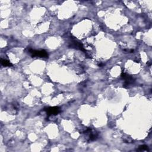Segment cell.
<instances>
[{
    "label": "cell",
    "mask_w": 152,
    "mask_h": 152,
    "mask_svg": "<svg viewBox=\"0 0 152 152\" xmlns=\"http://www.w3.org/2000/svg\"><path fill=\"white\" fill-rule=\"evenodd\" d=\"M28 51L32 57H39L43 58H48V54L45 50H34L33 49L29 48Z\"/></svg>",
    "instance_id": "obj_1"
},
{
    "label": "cell",
    "mask_w": 152,
    "mask_h": 152,
    "mask_svg": "<svg viewBox=\"0 0 152 152\" xmlns=\"http://www.w3.org/2000/svg\"><path fill=\"white\" fill-rule=\"evenodd\" d=\"M83 132L86 135V139L88 141H95L98 137V134L97 132L92 128H87L85 131H84Z\"/></svg>",
    "instance_id": "obj_2"
},
{
    "label": "cell",
    "mask_w": 152,
    "mask_h": 152,
    "mask_svg": "<svg viewBox=\"0 0 152 152\" xmlns=\"http://www.w3.org/2000/svg\"><path fill=\"white\" fill-rule=\"evenodd\" d=\"M121 77L122 79H124L125 80V83L123 85L124 88H128L132 84H133L135 82L134 79L131 77V76L128 75L127 74H126L125 72H122L121 74Z\"/></svg>",
    "instance_id": "obj_3"
},
{
    "label": "cell",
    "mask_w": 152,
    "mask_h": 152,
    "mask_svg": "<svg viewBox=\"0 0 152 152\" xmlns=\"http://www.w3.org/2000/svg\"><path fill=\"white\" fill-rule=\"evenodd\" d=\"M45 111L46 112V114L48 117L51 115H56L58 114L60 112V108L59 107H49L45 109Z\"/></svg>",
    "instance_id": "obj_4"
},
{
    "label": "cell",
    "mask_w": 152,
    "mask_h": 152,
    "mask_svg": "<svg viewBox=\"0 0 152 152\" xmlns=\"http://www.w3.org/2000/svg\"><path fill=\"white\" fill-rule=\"evenodd\" d=\"M70 47H71L72 48L77 49H80V50H81L82 51L86 52V51L84 49V47H83L82 43H80V42H79L77 40H73V41H72V42L71 43Z\"/></svg>",
    "instance_id": "obj_5"
},
{
    "label": "cell",
    "mask_w": 152,
    "mask_h": 152,
    "mask_svg": "<svg viewBox=\"0 0 152 152\" xmlns=\"http://www.w3.org/2000/svg\"><path fill=\"white\" fill-rule=\"evenodd\" d=\"M1 64L3 66H5V67H12L13 66L12 64L10 61H7L6 59H1Z\"/></svg>",
    "instance_id": "obj_6"
},
{
    "label": "cell",
    "mask_w": 152,
    "mask_h": 152,
    "mask_svg": "<svg viewBox=\"0 0 152 152\" xmlns=\"http://www.w3.org/2000/svg\"><path fill=\"white\" fill-rule=\"evenodd\" d=\"M148 150V146H147V145H140V146H139V147H138V149H137L138 151H147Z\"/></svg>",
    "instance_id": "obj_7"
}]
</instances>
